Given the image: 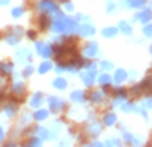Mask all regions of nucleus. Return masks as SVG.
Segmentation results:
<instances>
[{"mask_svg":"<svg viewBox=\"0 0 152 147\" xmlns=\"http://www.w3.org/2000/svg\"><path fill=\"white\" fill-rule=\"evenodd\" d=\"M39 7L42 8L43 11H45V12H56L58 11V7H56V4L52 1V0H42L39 4Z\"/></svg>","mask_w":152,"mask_h":147,"instance_id":"nucleus-1","label":"nucleus"},{"mask_svg":"<svg viewBox=\"0 0 152 147\" xmlns=\"http://www.w3.org/2000/svg\"><path fill=\"white\" fill-rule=\"evenodd\" d=\"M36 48H37V51H39L40 55L44 56V58H48V56L52 55V47L48 46V44H44V43L39 42L36 44Z\"/></svg>","mask_w":152,"mask_h":147,"instance_id":"nucleus-2","label":"nucleus"},{"mask_svg":"<svg viewBox=\"0 0 152 147\" xmlns=\"http://www.w3.org/2000/svg\"><path fill=\"white\" fill-rule=\"evenodd\" d=\"M48 102H50V107L53 112H58V111H60L61 108H63V102L56 96H51L50 99H48Z\"/></svg>","mask_w":152,"mask_h":147,"instance_id":"nucleus-3","label":"nucleus"},{"mask_svg":"<svg viewBox=\"0 0 152 147\" xmlns=\"http://www.w3.org/2000/svg\"><path fill=\"white\" fill-rule=\"evenodd\" d=\"M95 75H96V70H91V71L86 74H81V79H83L84 84L86 86H92L95 80Z\"/></svg>","mask_w":152,"mask_h":147,"instance_id":"nucleus-4","label":"nucleus"},{"mask_svg":"<svg viewBox=\"0 0 152 147\" xmlns=\"http://www.w3.org/2000/svg\"><path fill=\"white\" fill-rule=\"evenodd\" d=\"M84 54L88 56H95L97 54V51H99V48H97V43L96 42H89L88 44L84 47Z\"/></svg>","mask_w":152,"mask_h":147,"instance_id":"nucleus-5","label":"nucleus"},{"mask_svg":"<svg viewBox=\"0 0 152 147\" xmlns=\"http://www.w3.org/2000/svg\"><path fill=\"white\" fill-rule=\"evenodd\" d=\"M135 19H140L143 23H148V21L152 19V11L150 10V8H145L144 11L136 13V15H135Z\"/></svg>","mask_w":152,"mask_h":147,"instance_id":"nucleus-6","label":"nucleus"},{"mask_svg":"<svg viewBox=\"0 0 152 147\" xmlns=\"http://www.w3.org/2000/svg\"><path fill=\"white\" fill-rule=\"evenodd\" d=\"M79 34L81 36H89V35H94L95 34V28L89 24H83V26L79 27Z\"/></svg>","mask_w":152,"mask_h":147,"instance_id":"nucleus-7","label":"nucleus"},{"mask_svg":"<svg viewBox=\"0 0 152 147\" xmlns=\"http://www.w3.org/2000/svg\"><path fill=\"white\" fill-rule=\"evenodd\" d=\"M127 79V72L124 71V70H118L115 74H113V80L116 82V83H121L123 80H126Z\"/></svg>","mask_w":152,"mask_h":147,"instance_id":"nucleus-8","label":"nucleus"},{"mask_svg":"<svg viewBox=\"0 0 152 147\" xmlns=\"http://www.w3.org/2000/svg\"><path fill=\"white\" fill-rule=\"evenodd\" d=\"M116 34H118V28H115V27H108L102 31V35L105 37H113L116 36Z\"/></svg>","mask_w":152,"mask_h":147,"instance_id":"nucleus-9","label":"nucleus"},{"mask_svg":"<svg viewBox=\"0 0 152 147\" xmlns=\"http://www.w3.org/2000/svg\"><path fill=\"white\" fill-rule=\"evenodd\" d=\"M103 122H104L105 126H112L116 122V115L115 114H107V115L104 116V119H103Z\"/></svg>","mask_w":152,"mask_h":147,"instance_id":"nucleus-10","label":"nucleus"},{"mask_svg":"<svg viewBox=\"0 0 152 147\" xmlns=\"http://www.w3.org/2000/svg\"><path fill=\"white\" fill-rule=\"evenodd\" d=\"M53 87L58 88V90H64L67 87V82L64 80V79H61V78H58V79L53 80Z\"/></svg>","mask_w":152,"mask_h":147,"instance_id":"nucleus-11","label":"nucleus"},{"mask_svg":"<svg viewBox=\"0 0 152 147\" xmlns=\"http://www.w3.org/2000/svg\"><path fill=\"white\" fill-rule=\"evenodd\" d=\"M71 99L74 100V102H83L84 100V92L83 91H74L71 94Z\"/></svg>","mask_w":152,"mask_h":147,"instance_id":"nucleus-12","label":"nucleus"},{"mask_svg":"<svg viewBox=\"0 0 152 147\" xmlns=\"http://www.w3.org/2000/svg\"><path fill=\"white\" fill-rule=\"evenodd\" d=\"M119 27H120V29H121V32H124L126 35H129L132 32V28H131V26H129L127 21H120L119 23Z\"/></svg>","mask_w":152,"mask_h":147,"instance_id":"nucleus-13","label":"nucleus"},{"mask_svg":"<svg viewBox=\"0 0 152 147\" xmlns=\"http://www.w3.org/2000/svg\"><path fill=\"white\" fill-rule=\"evenodd\" d=\"M99 82H100V84H103V86H108V84L112 82V79H111V76L108 75V74H102L99 78Z\"/></svg>","mask_w":152,"mask_h":147,"instance_id":"nucleus-14","label":"nucleus"},{"mask_svg":"<svg viewBox=\"0 0 152 147\" xmlns=\"http://www.w3.org/2000/svg\"><path fill=\"white\" fill-rule=\"evenodd\" d=\"M43 102V95L42 94H36L34 95V98H32V102H31V106H34V107H36V106H40Z\"/></svg>","mask_w":152,"mask_h":147,"instance_id":"nucleus-15","label":"nucleus"},{"mask_svg":"<svg viewBox=\"0 0 152 147\" xmlns=\"http://www.w3.org/2000/svg\"><path fill=\"white\" fill-rule=\"evenodd\" d=\"M51 68H52V64H51L50 62H44V63L39 67V72L40 74H44V72H47L48 70H51Z\"/></svg>","mask_w":152,"mask_h":147,"instance_id":"nucleus-16","label":"nucleus"},{"mask_svg":"<svg viewBox=\"0 0 152 147\" xmlns=\"http://www.w3.org/2000/svg\"><path fill=\"white\" fill-rule=\"evenodd\" d=\"M127 1H128L129 7H134V8L142 7V5L144 4V0H127Z\"/></svg>","mask_w":152,"mask_h":147,"instance_id":"nucleus-17","label":"nucleus"},{"mask_svg":"<svg viewBox=\"0 0 152 147\" xmlns=\"http://www.w3.org/2000/svg\"><path fill=\"white\" fill-rule=\"evenodd\" d=\"M47 115H48V112L45 110H40V111H37V112L35 114V118L39 119V121H43V119L47 118Z\"/></svg>","mask_w":152,"mask_h":147,"instance_id":"nucleus-18","label":"nucleus"},{"mask_svg":"<svg viewBox=\"0 0 152 147\" xmlns=\"http://www.w3.org/2000/svg\"><path fill=\"white\" fill-rule=\"evenodd\" d=\"M100 67H102V70H104V71H108V70L113 68V64L111 63V62H102V63H100Z\"/></svg>","mask_w":152,"mask_h":147,"instance_id":"nucleus-19","label":"nucleus"},{"mask_svg":"<svg viewBox=\"0 0 152 147\" xmlns=\"http://www.w3.org/2000/svg\"><path fill=\"white\" fill-rule=\"evenodd\" d=\"M89 131H91L94 135H97L100 131H102V126H99V124H94V126L89 127Z\"/></svg>","mask_w":152,"mask_h":147,"instance_id":"nucleus-20","label":"nucleus"},{"mask_svg":"<svg viewBox=\"0 0 152 147\" xmlns=\"http://www.w3.org/2000/svg\"><path fill=\"white\" fill-rule=\"evenodd\" d=\"M102 98H103V95L100 94V92H94V94L89 96V99H91L92 102H99V100H102Z\"/></svg>","mask_w":152,"mask_h":147,"instance_id":"nucleus-21","label":"nucleus"},{"mask_svg":"<svg viewBox=\"0 0 152 147\" xmlns=\"http://www.w3.org/2000/svg\"><path fill=\"white\" fill-rule=\"evenodd\" d=\"M143 32H144L145 36L152 37V24H148V26H145L144 29H143Z\"/></svg>","mask_w":152,"mask_h":147,"instance_id":"nucleus-22","label":"nucleus"},{"mask_svg":"<svg viewBox=\"0 0 152 147\" xmlns=\"http://www.w3.org/2000/svg\"><path fill=\"white\" fill-rule=\"evenodd\" d=\"M47 23H50V20L47 19V16H42V20H40V26H42V28H45V27H47Z\"/></svg>","mask_w":152,"mask_h":147,"instance_id":"nucleus-23","label":"nucleus"},{"mask_svg":"<svg viewBox=\"0 0 152 147\" xmlns=\"http://www.w3.org/2000/svg\"><path fill=\"white\" fill-rule=\"evenodd\" d=\"M121 108H123L124 111H129V110H134V107H132V104H129V103H127V104H126V106H123V107H121Z\"/></svg>","mask_w":152,"mask_h":147,"instance_id":"nucleus-24","label":"nucleus"},{"mask_svg":"<svg viewBox=\"0 0 152 147\" xmlns=\"http://www.w3.org/2000/svg\"><path fill=\"white\" fill-rule=\"evenodd\" d=\"M113 8H115V4H113V3H111V1H108V8H107L108 12H111V10H113Z\"/></svg>","mask_w":152,"mask_h":147,"instance_id":"nucleus-25","label":"nucleus"},{"mask_svg":"<svg viewBox=\"0 0 152 147\" xmlns=\"http://www.w3.org/2000/svg\"><path fill=\"white\" fill-rule=\"evenodd\" d=\"M66 10L67 11H72V10H74V5H72V3H67V4H66Z\"/></svg>","mask_w":152,"mask_h":147,"instance_id":"nucleus-26","label":"nucleus"},{"mask_svg":"<svg viewBox=\"0 0 152 147\" xmlns=\"http://www.w3.org/2000/svg\"><path fill=\"white\" fill-rule=\"evenodd\" d=\"M59 1H61V0H59Z\"/></svg>","mask_w":152,"mask_h":147,"instance_id":"nucleus-27","label":"nucleus"}]
</instances>
